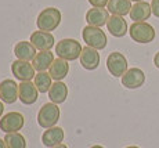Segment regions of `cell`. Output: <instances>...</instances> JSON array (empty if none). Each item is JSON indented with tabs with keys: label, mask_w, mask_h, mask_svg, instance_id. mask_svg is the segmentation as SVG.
Listing matches in <instances>:
<instances>
[{
	"label": "cell",
	"mask_w": 159,
	"mask_h": 148,
	"mask_svg": "<svg viewBox=\"0 0 159 148\" xmlns=\"http://www.w3.org/2000/svg\"><path fill=\"white\" fill-rule=\"evenodd\" d=\"M61 11L56 7H47L42 10V13L38 15L36 20V25L39 30H44V32H53L56 30L58 25L61 24Z\"/></svg>",
	"instance_id": "obj_1"
},
{
	"label": "cell",
	"mask_w": 159,
	"mask_h": 148,
	"mask_svg": "<svg viewBox=\"0 0 159 148\" xmlns=\"http://www.w3.org/2000/svg\"><path fill=\"white\" fill-rule=\"evenodd\" d=\"M82 44L75 39H62L56 44V54L65 61H75L82 54Z\"/></svg>",
	"instance_id": "obj_2"
},
{
	"label": "cell",
	"mask_w": 159,
	"mask_h": 148,
	"mask_svg": "<svg viewBox=\"0 0 159 148\" xmlns=\"http://www.w3.org/2000/svg\"><path fill=\"white\" fill-rule=\"evenodd\" d=\"M82 38L86 42V46L96 49V50H102V49H105L107 43H108L105 32L101 30V28L91 26V25H87L83 28V30H82Z\"/></svg>",
	"instance_id": "obj_3"
},
{
	"label": "cell",
	"mask_w": 159,
	"mask_h": 148,
	"mask_svg": "<svg viewBox=\"0 0 159 148\" xmlns=\"http://www.w3.org/2000/svg\"><path fill=\"white\" fill-rule=\"evenodd\" d=\"M130 38L136 43H141V44H147L151 43L157 36L154 26L148 22H133L129 29Z\"/></svg>",
	"instance_id": "obj_4"
},
{
	"label": "cell",
	"mask_w": 159,
	"mask_h": 148,
	"mask_svg": "<svg viewBox=\"0 0 159 148\" xmlns=\"http://www.w3.org/2000/svg\"><path fill=\"white\" fill-rule=\"evenodd\" d=\"M60 108L54 103H47L39 109L38 112V123L40 127L43 129H50L57 125L60 121Z\"/></svg>",
	"instance_id": "obj_5"
},
{
	"label": "cell",
	"mask_w": 159,
	"mask_h": 148,
	"mask_svg": "<svg viewBox=\"0 0 159 148\" xmlns=\"http://www.w3.org/2000/svg\"><path fill=\"white\" fill-rule=\"evenodd\" d=\"M107 69L115 78H122L126 73V71L129 69L126 57L119 51H112L107 58Z\"/></svg>",
	"instance_id": "obj_6"
},
{
	"label": "cell",
	"mask_w": 159,
	"mask_h": 148,
	"mask_svg": "<svg viewBox=\"0 0 159 148\" xmlns=\"http://www.w3.org/2000/svg\"><path fill=\"white\" fill-rule=\"evenodd\" d=\"M25 118L20 112H8L2 116L0 119V130L4 132L6 134L8 133H17L24 127Z\"/></svg>",
	"instance_id": "obj_7"
},
{
	"label": "cell",
	"mask_w": 159,
	"mask_h": 148,
	"mask_svg": "<svg viewBox=\"0 0 159 148\" xmlns=\"http://www.w3.org/2000/svg\"><path fill=\"white\" fill-rule=\"evenodd\" d=\"M11 72L20 82H30L36 76L35 68L30 64V61L15 60L11 64Z\"/></svg>",
	"instance_id": "obj_8"
},
{
	"label": "cell",
	"mask_w": 159,
	"mask_h": 148,
	"mask_svg": "<svg viewBox=\"0 0 159 148\" xmlns=\"http://www.w3.org/2000/svg\"><path fill=\"white\" fill-rule=\"evenodd\" d=\"M18 98L25 105H32L38 101L39 90L32 82H21L18 85Z\"/></svg>",
	"instance_id": "obj_9"
},
{
	"label": "cell",
	"mask_w": 159,
	"mask_h": 148,
	"mask_svg": "<svg viewBox=\"0 0 159 148\" xmlns=\"http://www.w3.org/2000/svg\"><path fill=\"white\" fill-rule=\"evenodd\" d=\"M144 82H145V73L140 68H130L122 76V85L126 89H130V90L141 87L144 85Z\"/></svg>",
	"instance_id": "obj_10"
},
{
	"label": "cell",
	"mask_w": 159,
	"mask_h": 148,
	"mask_svg": "<svg viewBox=\"0 0 159 148\" xmlns=\"http://www.w3.org/2000/svg\"><path fill=\"white\" fill-rule=\"evenodd\" d=\"M30 43L36 47L39 51H48L54 46V36L51 32H44V30H35L30 35Z\"/></svg>",
	"instance_id": "obj_11"
},
{
	"label": "cell",
	"mask_w": 159,
	"mask_h": 148,
	"mask_svg": "<svg viewBox=\"0 0 159 148\" xmlns=\"http://www.w3.org/2000/svg\"><path fill=\"white\" fill-rule=\"evenodd\" d=\"M79 60H80V65L86 71H94L100 65V53L96 49L86 46V47H83V50H82V54H80V57H79Z\"/></svg>",
	"instance_id": "obj_12"
},
{
	"label": "cell",
	"mask_w": 159,
	"mask_h": 148,
	"mask_svg": "<svg viewBox=\"0 0 159 148\" xmlns=\"http://www.w3.org/2000/svg\"><path fill=\"white\" fill-rule=\"evenodd\" d=\"M0 100L6 104H14L18 100V85L13 79H4L0 83Z\"/></svg>",
	"instance_id": "obj_13"
},
{
	"label": "cell",
	"mask_w": 159,
	"mask_h": 148,
	"mask_svg": "<svg viewBox=\"0 0 159 148\" xmlns=\"http://www.w3.org/2000/svg\"><path fill=\"white\" fill-rule=\"evenodd\" d=\"M109 11L107 8L101 7H93L86 13V22L91 26H97L101 28L104 25H107L109 20Z\"/></svg>",
	"instance_id": "obj_14"
},
{
	"label": "cell",
	"mask_w": 159,
	"mask_h": 148,
	"mask_svg": "<svg viewBox=\"0 0 159 148\" xmlns=\"http://www.w3.org/2000/svg\"><path fill=\"white\" fill-rule=\"evenodd\" d=\"M107 28H108V32L115 38H123L129 32L126 20L120 15H111L107 22Z\"/></svg>",
	"instance_id": "obj_15"
},
{
	"label": "cell",
	"mask_w": 159,
	"mask_h": 148,
	"mask_svg": "<svg viewBox=\"0 0 159 148\" xmlns=\"http://www.w3.org/2000/svg\"><path fill=\"white\" fill-rule=\"evenodd\" d=\"M64 137H65V133H64L62 129L58 127V126H54V127L46 129L44 130V133L42 134V143H43L46 147L53 148L56 146L62 144Z\"/></svg>",
	"instance_id": "obj_16"
},
{
	"label": "cell",
	"mask_w": 159,
	"mask_h": 148,
	"mask_svg": "<svg viewBox=\"0 0 159 148\" xmlns=\"http://www.w3.org/2000/svg\"><path fill=\"white\" fill-rule=\"evenodd\" d=\"M14 54L17 57V60L33 61V58L36 57L38 51H36V47L30 42L22 40V42H18L14 46Z\"/></svg>",
	"instance_id": "obj_17"
},
{
	"label": "cell",
	"mask_w": 159,
	"mask_h": 148,
	"mask_svg": "<svg viewBox=\"0 0 159 148\" xmlns=\"http://www.w3.org/2000/svg\"><path fill=\"white\" fill-rule=\"evenodd\" d=\"M152 14L151 4L147 2H139L133 4L130 10V18L134 22H145Z\"/></svg>",
	"instance_id": "obj_18"
},
{
	"label": "cell",
	"mask_w": 159,
	"mask_h": 148,
	"mask_svg": "<svg viewBox=\"0 0 159 148\" xmlns=\"http://www.w3.org/2000/svg\"><path fill=\"white\" fill-rule=\"evenodd\" d=\"M66 97H68V87L64 82H54L51 85L50 90H48V98L51 103L54 104H62L65 103Z\"/></svg>",
	"instance_id": "obj_19"
},
{
	"label": "cell",
	"mask_w": 159,
	"mask_h": 148,
	"mask_svg": "<svg viewBox=\"0 0 159 148\" xmlns=\"http://www.w3.org/2000/svg\"><path fill=\"white\" fill-rule=\"evenodd\" d=\"M54 55L50 50L48 51H40V53L36 54V57L33 58L32 65L35 68V71L38 72H46L47 69H50L51 64L54 62Z\"/></svg>",
	"instance_id": "obj_20"
},
{
	"label": "cell",
	"mask_w": 159,
	"mask_h": 148,
	"mask_svg": "<svg viewBox=\"0 0 159 148\" xmlns=\"http://www.w3.org/2000/svg\"><path fill=\"white\" fill-rule=\"evenodd\" d=\"M68 72H69V64H68V61L62 60V58H56L54 62L51 64L50 69H48L50 76L56 82L62 81V79L68 75Z\"/></svg>",
	"instance_id": "obj_21"
},
{
	"label": "cell",
	"mask_w": 159,
	"mask_h": 148,
	"mask_svg": "<svg viewBox=\"0 0 159 148\" xmlns=\"http://www.w3.org/2000/svg\"><path fill=\"white\" fill-rule=\"evenodd\" d=\"M108 11L111 13L112 15H127L130 14V10H131V2L130 0H109L108 2Z\"/></svg>",
	"instance_id": "obj_22"
},
{
	"label": "cell",
	"mask_w": 159,
	"mask_h": 148,
	"mask_svg": "<svg viewBox=\"0 0 159 148\" xmlns=\"http://www.w3.org/2000/svg\"><path fill=\"white\" fill-rule=\"evenodd\" d=\"M51 76H50V73H47V72H38L36 73V76H35V79H33V83H35V86L38 87V90H39V93H48V90H50V87H51Z\"/></svg>",
	"instance_id": "obj_23"
},
{
	"label": "cell",
	"mask_w": 159,
	"mask_h": 148,
	"mask_svg": "<svg viewBox=\"0 0 159 148\" xmlns=\"http://www.w3.org/2000/svg\"><path fill=\"white\" fill-rule=\"evenodd\" d=\"M7 148H26V141L21 133H8L3 138Z\"/></svg>",
	"instance_id": "obj_24"
},
{
	"label": "cell",
	"mask_w": 159,
	"mask_h": 148,
	"mask_svg": "<svg viewBox=\"0 0 159 148\" xmlns=\"http://www.w3.org/2000/svg\"><path fill=\"white\" fill-rule=\"evenodd\" d=\"M87 2L90 3L93 7H101V8H104V7H107V6H108L109 0H87Z\"/></svg>",
	"instance_id": "obj_25"
},
{
	"label": "cell",
	"mask_w": 159,
	"mask_h": 148,
	"mask_svg": "<svg viewBox=\"0 0 159 148\" xmlns=\"http://www.w3.org/2000/svg\"><path fill=\"white\" fill-rule=\"evenodd\" d=\"M151 8H152V14L155 17L159 18V0H152L151 2Z\"/></svg>",
	"instance_id": "obj_26"
},
{
	"label": "cell",
	"mask_w": 159,
	"mask_h": 148,
	"mask_svg": "<svg viewBox=\"0 0 159 148\" xmlns=\"http://www.w3.org/2000/svg\"><path fill=\"white\" fill-rule=\"evenodd\" d=\"M154 65L159 69V51H158L157 54H155V57H154Z\"/></svg>",
	"instance_id": "obj_27"
},
{
	"label": "cell",
	"mask_w": 159,
	"mask_h": 148,
	"mask_svg": "<svg viewBox=\"0 0 159 148\" xmlns=\"http://www.w3.org/2000/svg\"><path fill=\"white\" fill-rule=\"evenodd\" d=\"M3 112H4V104H3V101H0V119L3 116Z\"/></svg>",
	"instance_id": "obj_28"
},
{
	"label": "cell",
	"mask_w": 159,
	"mask_h": 148,
	"mask_svg": "<svg viewBox=\"0 0 159 148\" xmlns=\"http://www.w3.org/2000/svg\"><path fill=\"white\" fill-rule=\"evenodd\" d=\"M0 148H7V146H6V143H4V140H2V138H0Z\"/></svg>",
	"instance_id": "obj_29"
},
{
	"label": "cell",
	"mask_w": 159,
	"mask_h": 148,
	"mask_svg": "<svg viewBox=\"0 0 159 148\" xmlns=\"http://www.w3.org/2000/svg\"><path fill=\"white\" fill-rule=\"evenodd\" d=\"M53 148H68L65 146V144H60V146H56V147H53Z\"/></svg>",
	"instance_id": "obj_30"
},
{
	"label": "cell",
	"mask_w": 159,
	"mask_h": 148,
	"mask_svg": "<svg viewBox=\"0 0 159 148\" xmlns=\"http://www.w3.org/2000/svg\"><path fill=\"white\" fill-rule=\"evenodd\" d=\"M90 148H104L102 146H93V147H90Z\"/></svg>",
	"instance_id": "obj_31"
},
{
	"label": "cell",
	"mask_w": 159,
	"mask_h": 148,
	"mask_svg": "<svg viewBox=\"0 0 159 148\" xmlns=\"http://www.w3.org/2000/svg\"><path fill=\"white\" fill-rule=\"evenodd\" d=\"M130 2H134V3H139V2H144V0H130Z\"/></svg>",
	"instance_id": "obj_32"
},
{
	"label": "cell",
	"mask_w": 159,
	"mask_h": 148,
	"mask_svg": "<svg viewBox=\"0 0 159 148\" xmlns=\"http://www.w3.org/2000/svg\"><path fill=\"white\" fill-rule=\"evenodd\" d=\"M126 148H140V147H136V146H130V147H126Z\"/></svg>",
	"instance_id": "obj_33"
}]
</instances>
